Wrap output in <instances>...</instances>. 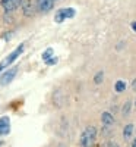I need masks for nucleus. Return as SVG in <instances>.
Instances as JSON below:
<instances>
[{
  "label": "nucleus",
  "instance_id": "obj_1",
  "mask_svg": "<svg viewBox=\"0 0 136 147\" xmlns=\"http://www.w3.org/2000/svg\"><path fill=\"white\" fill-rule=\"evenodd\" d=\"M97 134H98L97 127H94V125L86 127V128L82 131V134H81L79 146H81V147H94L95 140H97Z\"/></svg>",
  "mask_w": 136,
  "mask_h": 147
},
{
  "label": "nucleus",
  "instance_id": "obj_2",
  "mask_svg": "<svg viewBox=\"0 0 136 147\" xmlns=\"http://www.w3.org/2000/svg\"><path fill=\"white\" fill-rule=\"evenodd\" d=\"M23 50H25V43H21L19 46H16L15 49H13V50H12L3 60H2V62H0V65H2L5 69L7 68V66H10L12 63H13L15 62V60L23 53Z\"/></svg>",
  "mask_w": 136,
  "mask_h": 147
},
{
  "label": "nucleus",
  "instance_id": "obj_3",
  "mask_svg": "<svg viewBox=\"0 0 136 147\" xmlns=\"http://www.w3.org/2000/svg\"><path fill=\"white\" fill-rule=\"evenodd\" d=\"M18 71H19L18 66H12V68L5 69V71L2 72V75H0V85H2V87H6V85H9L12 81L16 78Z\"/></svg>",
  "mask_w": 136,
  "mask_h": 147
},
{
  "label": "nucleus",
  "instance_id": "obj_4",
  "mask_svg": "<svg viewBox=\"0 0 136 147\" xmlns=\"http://www.w3.org/2000/svg\"><path fill=\"white\" fill-rule=\"evenodd\" d=\"M22 0H0V5L5 9V13H13V12L21 6Z\"/></svg>",
  "mask_w": 136,
  "mask_h": 147
},
{
  "label": "nucleus",
  "instance_id": "obj_5",
  "mask_svg": "<svg viewBox=\"0 0 136 147\" xmlns=\"http://www.w3.org/2000/svg\"><path fill=\"white\" fill-rule=\"evenodd\" d=\"M54 9V0H37V10L41 13H48Z\"/></svg>",
  "mask_w": 136,
  "mask_h": 147
},
{
  "label": "nucleus",
  "instance_id": "obj_6",
  "mask_svg": "<svg viewBox=\"0 0 136 147\" xmlns=\"http://www.w3.org/2000/svg\"><path fill=\"white\" fill-rule=\"evenodd\" d=\"M10 132V118L7 115L0 118V137L7 136Z\"/></svg>",
  "mask_w": 136,
  "mask_h": 147
},
{
  "label": "nucleus",
  "instance_id": "obj_7",
  "mask_svg": "<svg viewBox=\"0 0 136 147\" xmlns=\"http://www.w3.org/2000/svg\"><path fill=\"white\" fill-rule=\"evenodd\" d=\"M21 9H22V13L25 16H32L35 13V9L31 3V0H22L21 2Z\"/></svg>",
  "mask_w": 136,
  "mask_h": 147
},
{
  "label": "nucleus",
  "instance_id": "obj_8",
  "mask_svg": "<svg viewBox=\"0 0 136 147\" xmlns=\"http://www.w3.org/2000/svg\"><path fill=\"white\" fill-rule=\"evenodd\" d=\"M101 124L105 128H111L114 125V115H111L110 112H103L101 113Z\"/></svg>",
  "mask_w": 136,
  "mask_h": 147
},
{
  "label": "nucleus",
  "instance_id": "obj_9",
  "mask_svg": "<svg viewBox=\"0 0 136 147\" xmlns=\"http://www.w3.org/2000/svg\"><path fill=\"white\" fill-rule=\"evenodd\" d=\"M133 131H135V125L133 124L125 125V128H123V138H125V140H130L132 136H133Z\"/></svg>",
  "mask_w": 136,
  "mask_h": 147
},
{
  "label": "nucleus",
  "instance_id": "obj_10",
  "mask_svg": "<svg viewBox=\"0 0 136 147\" xmlns=\"http://www.w3.org/2000/svg\"><path fill=\"white\" fill-rule=\"evenodd\" d=\"M126 88H127L126 81L117 80V81L114 82V91H116V93H123V91H126Z\"/></svg>",
  "mask_w": 136,
  "mask_h": 147
},
{
  "label": "nucleus",
  "instance_id": "obj_11",
  "mask_svg": "<svg viewBox=\"0 0 136 147\" xmlns=\"http://www.w3.org/2000/svg\"><path fill=\"white\" fill-rule=\"evenodd\" d=\"M65 21H66V18H65V13H63V7H61V9H59L54 13V22L56 24H61Z\"/></svg>",
  "mask_w": 136,
  "mask_h": 147
},
{
  "label": "nucleus",
  "instance_id": "obj_12",
  "mask_svg": "<svg viewBox=\"0 0 136 147\" xmlns=\"http://www.w3.org/2000/svg\"><path fill=\"white\" fill-rule=\"evenodd\" d=\"M54 56V50H53V49L51 47H48V49H45V50L41 53V59L44 60V62H45V60H48V59H51Z\"/></svg>",
  "mask_w": 136,
  "mask_h": 147
},
{
  "label": "nucleus",
  "instance_id": "obj_13",
  "mask_svg": "<svg viewBox=\"0 0 136 147\" xmlns=\"http://www.w3.org/2000/svg\"><path fill=\"white\" fill-rule=\"evenodd\" d=\"M63 13H65V18L66 19H72V18H75L76 10L73 9V7H63Z\"/></svg>",
  "mask_w": 136,
  "mask_h": 147
},
{
  "label": "nucleus",
  "instance_id": "obj_14",
  "mask_svg": "<svg viewBox=\"0 0 136 147\" xmlns=\"http://www.w3.org/2000/svg\"><path fill=\"white\" fill-rule=\"evenodd\" d=\"M130 109H132V102L127 100L125 105L121 106V115H123V116H127V115L130 113Z\"/></svg>",
  "mask_w": 136,
  "mask_h": 147
},
{
  "label": "nucleus",
  "instance_id": "obj_15",
  "mask_svg": "<svg viewBox=\"0 0 136 147\" xmlns=\"http://www.w3.org/2000/svg\"><path fill=\"white\" fill-rule=\"evenodd\" d=\"M104 81V71H98L95 75H94V84H101Z\"/></svg>",
  "mask_w": 136,
  "mask_h": 147
},
{
  "label": "nucleus",
  "instance_id": "obj_16",
  "mask_svg": "<svg viewBox=\"0 0 136 147\" xmlns=\"http://www.w3.org/2000/svg\"><path fill=\"white\" fill-rule=\"evenodd\" d=\"M12 37H13V31H5V32L2 34V38H3L5 41H10Z\"/></svg>",
  "mask_w": 136,
  "mask_h": 147
},
{
  "label": "nucleus",
  "instance_id": "obj_17",
  "mask_svg": "<svg viewBox=\"0 0 136 147\" xmlns=\"http://www.w3.org/2000/svg\"><path fill=\"white\" fill-rule=\"evenodd\" d=\"M57 62H59V59H57L56 56H53L51 59H48V60H45V62H44V63H45L47 66H53V65H56Z\"/></svg>",
  "mask_w": 136,
  "mask_h": 147
},
{
  "label": "nucleus",
  "instance_id": "obj_18",
  "mask_svg": "<svg viewBox=\"0 0 136 147\" xmlns=\"http://www.w3.org/2000/svg\"><path fill=\"white\" fill-rule=\"evenodd\" d=\"M104 147H119V143H116V141H108Z\"/></svg>",
  "mask_w": 136,
  "mask_h": 147
},
{
  "label": "nucleus",
  "instance_id": "obj_19",
  "mask_svg": "<svg viewBox=\"0 0 136 147\" xmlns=\"http://www.w3.org/2000/svg\"><path fill=\"white\" fill-rule=\"evenodd\" d=\"M125 44H126L125 41H120V43H119V46H117L116 49H117V50H121V49H123V47H125Z\"/></svg>",
  "mask_w": 136,
  "mask_h": 147
},
{
  "label": "nucleus",
  "instance_id": "obj_20",
  "mask_svg": "<svg viewBox=\"0 0 136 147\" xmlns=\"http://www.w3.org/2000/svg\"><path fill=\"white\" fill-rule=\"evenodd\" d=\"M130 87H132V90H133V91H136V78H135V80L132 81V84H130Z\"/></svg>",
  "mask_w": 136,
  "mask_h": 147
},
{
  "label": "nucleus",
  "instance_id": "obj_21",
  "mask_svg": "<svg viewBox=\"0 0 136 147\" xmlns=\"http://www.w3.org/2000/svg\"><path fill=\"white\" fill-rule=\"evenodd\" d=\"M130 28H132L133 32H136V21H133V22L130 24Z\"/></svg>",
  "mask_w": 136,
  "mask_h": 147
},
{
  "label": "nucleus",
  "instance_id": "obj_22",
  "mask_svg": "<svg viewBox=\"0 0 136 147\" xmlns=\"http://www.w3.org/2000/svg\"><path fill=\"white\" fill-rule=\"evenodd\" d=\"M132 147H136V138L133 140V143H132Z\"/></svg>",
  "mask_w": 136,
  "mask_h": 147
},
{
  "label": "nucleus",
  "instance_id": "obj_23",
  "mask_svg": "<svg viewBox=\"0 0 136 147\" xmlns=\"http://www.w3.org/2000/svg\"><path fill=\"white\" fill-rule=\"evenodd\" d=\"M3 144H5L3 141H0V147H3Z\"/></svg>",
  "mask_w": 136,
  "mask_h": 147
},
{
  "label": "nucleus",
  "instance_id": "obj_24",
  "mask_svg": "<svg viewBox=\"0 0 136 147\" xmlns=\"http://www.w3.org/2000/svg\"><path fill=\"white\" fill-rule=\"evenodd\" d=\"M135 107H136V102H135Z\"/></svg>",
  "mask_w": 136,
  "mask_h": 147
},
{
  "label": "nucleus",
  "instance_id": "obj_25",
  "mask_svg": "<svg viewBox=\"0 0 136 147\" xmlns=\"http://www.w3.org/2000/svg\"><path fill=\"white\" fill-rule=\"evenodd\" d=\"M54 2H56V0H54Z\"/></svg>",
  "mask_w": 136,
  "mask_h": 147
}]
</instances>
